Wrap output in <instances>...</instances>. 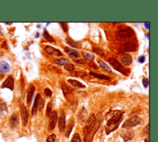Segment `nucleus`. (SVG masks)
I'll return each mask as SVG.
<instances>
[{"label":"nucleus","instance_id":"1","mask_svg":"<svg viewBox=\"0 0 158 142\" xmlns=\"http://www.w3.org/2000/svg\"><path fill=\"white\" fill-rule=\"evenodd\" d=\"M124 112L119 110L110 111L106 114V119L107 120L106 125L117 124H119Z\"/></svg>","mask_w":158,"mask_h":142},{"label":"nucleus","instance_id":"2","mask_svg":"<svg viewBox=\"0 0 158 142\" xmlns=\"http://www.w3.org/2000/svg\"><path fill=\"white\" fill-rule=\"evenodd\" d=\"M141 122H142V119L138 116H133L124 122L122 127L124 129H129L130 127H133L136 126V125L140 124Z\"/></svg>","mask_w":158,"mask_h":142},{"label":"nucleus","instance_id":"3","mask_svg":"<svg viewBox=\"0 0 158 142\" xmlns=\"http://www.w3.org/2000/svg\"><path fill=\"white\" fill-rule=\"evenodd\" d=\"M95 123H96V117H95V114L93 113H91L90 114V117H89L88 122H87V126L85 127V130H84L86 136L90 135L91 134Z\"/></svg>","mask_w":158,"mask_h":142},{"label":"nucleus","instance_id":"4","mask_svg":"<svg viewBox=\"0 0 158 142\" xmlns=\"http://www.w3.org/2000/svg\"><path fill=\"white\" fill-rule=\"evenodd\" d=\"M20 109H21V117H22V124L24 126H26L27 124V122H28L29 115L27 110L26 109V107L22 103L20 104Z\"/></svg>","mask_w":158,"mask_h":142},{"label":"nucleus","instance_id":"5","mask_svg":"<svg viewBox=\"0 0 158 142\" xmlns=\"http://www.w3.org/2000/svg\"><path fill=\"white\" fill-rule=\"evenodd\" d=\"M108 62L109 64L113 67L116 71L120 72L121 73L124 72V68L122 65L115 58H109L108 59Z\"/></svg>","mask_w":158,"mask_h":142},{"label":"nucleus","instance_id":"6","mask_svg":"<svg viewBox=\"0 0 158 142\" xmlns=\"http://www.w3.org/2000/svg\"><path fill=\"white\" fill-rule=\"evenodd\" d=\"M58 120V114L56 111H53L50 114V119L48 125V130H53L56 127Z\"/></svg>","mask_w":158,"mask_h":142},{"label":"nucleus","instance_id":"7","mask_svg":"<svg viewBox=\"0 0 158 142\" xmlns=\"http://www.w3.org/2000/svg\"><path fill=\"white\" fill-rule=\"evenodd\" d=\"M135 135V132L133 130L127 129L126 130L124 131L121 133L120 137L123 138L124 141H129L133 138Z\"/></svg>","mask_w":158,"mask_h":142},{"label":"nucleus","instance_id":"8","mask_svg":"<svg viewBox=\"0 0 158 142\" xmlns=\"http://www.w3.org/2000/svg\"><path fill=\"white\" fill-rule=\"evenodd\" d=\"M14 78L12 75H10L7 78L6 80L3 83L1 88H9L11 91H13L14 90Z\"/></svg>","mask_w":158,"mask_h":142},{"label":"nucleus","instance_id":"9","mask_svg":"<svg viewBox=\"0 0 158 142\" xmlns=\"http://www.w3.org/2000/svg\"><path fill=\"white\" fill-rule=\"evenodd\" d=\"M120 60L124 65H128L132 62V57L129 54L124 53V54L120 55Z\"/></svg>","mask_w":158,"mask_h":142},{"label":"nucleus","instance_id":"10","mask_svg":"<svg viewBox=\"0 0 158 142\" xmlns=\"http://www.w3.org/2000/svg\"><path fill=\"white\" fill-rule=\"evenodd\" d=\"M87 115H88V113H87V109L85 108H82L80 109V111L78 112L77 116V118L78 120H79V122L80 123H83L87 119Z\"/></svg>","mask_w":158,"mask_h":142},{"label":"nucleus","instance_id":"11","mask_svg":"<svg viewBox=\"0 0 158 142\" xmlns=\"http://www.w3.org/2000/svg\"><path fill=\"white\" fill-rule=\"evenodd\" d=\"M44 51H45L48 54L50 55H53V56H62V53L58 50V49H56L53 47L51 46H47L44 48Z\"/></svg>","mask_w":158,"mask_h":142},{"label":"nucleus","instance_id":"12","mask_svg":"<svg viewBox=\"0 0 158 142\" xmlns=\"http://www.w3.org/2000/svg\"><path fill=\"white\" fill-rule=\"evenodd\" d=\"M41 98L40 94H38L36 96L35 98L34 103H33V106L32 107V116H36L37 114V111L38 109V105H39V102Z\"/></svg>","mask_w":158,"mask_h":142},{"label":"nucleus","instance_id":"13","mask_svg":"<svg viewBox=\"0 0 158 142\" xmlns=\"http://www.w3.org/2000/svg\"><path fill=\"white\" fill-rule=\"evenodd\" d=\"M11 71V67L7 62L4 61H0V72L7 74Z\"/></svg>","mask_w":158,"mask_h":142},{"label":"nucleus","instance_id":"14","mask_svg":"<svg viewBox=\"0 0 158 142\" xmlns=\"http://www.w3.org/2000/svg\"><path fill=\"white\" fill-rule=\"evenodd\" d=\"M66 129V119L64 113L61 112L59 120V130L60 132H64Z\"/></svg>","mask_w":158,"mask_h":142},{"label":"nucleus","instance_id":"15","mask_svg":"<svg viewBox=\"0 0 158 142\" xmlns=\"http://www.w3.org/2000/svg\"><path fill=\"white\" fill-rule=\"evenodd\" d=\"M35 91V88L33 85H31L30 88H29L28 92H27V103L29 106H30L31 104L32 98L33 97V94Z\"/></svg>","mask_w":158,"mask_h":142},{"label":"nucleus","instance_id":"16","mask_svg":"<svg viewBox=\"0 0 158 142\" xmlns=\"http://www.w3.org/2000/svg\"><path fill=\"white\" fill-rule=\"evenodd\" d=\"M66 43L69 45L73 47V48L80 49L82 47V44H81L80 42H76V41L72 39L71 38H70L69 36H67L66 39Z\"/></svg>","mask_w":158,"mask_h":142},{"label":"nucleus","instance_id":"17","mask_svg":"<svg viewBox=\"0 0 158 142\" xmlns=\"http://www.w3.org/2000/svg\"><path fill=\"white\" fill-rule=\"evenodd\" d=\"M66 53H67L70 57L72 58H77L79 57V54L77 51L76 50H73V49H71L69 47H65L64 48Z\"/></svg>","mask_w":158,"mask_h":142},{"label":"nucleus","instance_id":"18","mask_svg":"<svg viewBox=\"0 0 158 142\" xmlns=\"http://www.w3.org/2000/svg\"><path fill=\"white\" fill-rule=\"evenodd\" d=\"M67 82L70 84V85H72V86L75 87L79 88H85V86L81 83V82H79V81L76 80H72V79H69L67 80Z\"/></svg>","mask_w":158,"mask_h":142},{"label":"nucleus","instance_id":"19","mask_svg":"<svg viewBox=\"0 0 158 142\" xmlns=\"http://www.w3.org/2000/svg\"><path fill=\"white\" fill-rule=\"evenodd\" d=\"M82 54L83 56V58L86 60H88L89 61L92 62L95 59V55L92 54L91 53L88 51H83Z\"/></svg>","mask_w":158,"mask_h":142},{"label":"nucleus","instance_id":"20","mask_svg":"<svg viewBox=\"0 0 158 142\" xmlns=\"http://www.w3.org/2000/svg\"><path fill=\"white\" fill-rule=\"evenodd\" d=\"M119 124H111V125H108V126H106L105 130H106V133L107 135H109V134L113 132V131L115 130L116 129H117V127H119Z\"/></svg>","mask_w":158,"mask_h":142},{"label":"nucleus","instance_id":"21","mask_svg":"<svg viewBox=\"0 0 158 142\" xmlns=\"http://www.w3.org/2000/svg\"><path fill=\"white\" fill-rule=\"evenodd\" d=\"M19 123V119L16 114H14L10 119V125L11 127H15Z\"/></svg>","mask_w":158,"mask_h":142},{"label":"nucleus","instance_id":"22","mask_svg":"<svg viewBox=\"0 0 158 142\" xmlns=\"http://www.w3.org/2000/svg\"><path fill=\"white\" fill-rule=\"evenodd\" d=\"M98 63L99 65H100V67L103 69H104V71L108 72H111V69L109 65H108L105 62L103 61L102 60H98Z\"/></svg>","mask_w":158,"mask_h":142},{"label":"nucleus","instance_id":"23","mask_svg":"<svg viewBox=\"0 0 158 142\" xmlns=\"http://www.w3.org/2000/svg\"><path fill=\"white\" fill-rule=\"evenodd\" d=\"M72 76H73V77H81V78H83L87 76V74L86 72H84L82 71H77V72H73L71 73Z\"/></svg>","mask_w":158,"mask_h":142},{"label":"nucleus","instance_id":"24","mask_svg":"<svg viewBox=\"0 0 158 142\" xmlns=\"http://www.w3.org/2000/svg\"><path fill=\"white\" fill-rule=\"evenodd\" d=\"M48 69L49 70V71L53 72L55 73H57V74H61L62 73V71H61V69L58 68V67L56 66H54V65H48L47 67Z\"/></svg>","mask_w":158,"mask_h":142},{"label":"nucleus","instance_id":"25","mask_svg":"<svg viewBox=\"0 0 158 142\" xmlns=\"http://www.w3.org/2000/svg\"><path fill=\"white\" fill-rule=\"evenodd\" d=\"M90 74H91V75H93V76H94V77H95L98 78V79H101V80H109L110 79V77H108V76L104 75H102V74H96V73L92 72H90Z\"/></svg>","mask_w":158,"mask_h":142},{"label":"nucleus","instance_id":"26","mask_svg":"<svg viewBox=\"0 0 158 142\" xmlns=\"http://www.w3.org/2000/svg\"><path fill=\"white\" fill-rule=\"evenodd\" d=\"M5 112H7L6 105L3 101H0V115H3Z\"/></svg>","mask_w":158,"mask_h":142},{"label":"nucleus","instance_id":"27","mask_svg":"<svg viewBox=\"0 0 158 142\" xmlns=\"http://www.w3.org/2000/svg\"><path fill=\"white\" fill-rule=\"evenodd\" d=\"M43 35L44 37L45 38V39H47V40L48 41V42H50L51 43H54V39H53V38H52L51 36L50 35V34H49L48 32L47 31V30H46L45 29H44L43 34Z\"/></svg>","mask_w":158,"mask_h":142},{"label":"nucleus","instance_id":"28","mask_svg":"<svg viewBox=\"0 0 158 142\" xmlns=\"http://www.w3.org/2000/svg\"><path fill=\"white\" fill-rule=\"evenodd\" d=\"M68 62H69V61L67 60V59H65V58H61V59H56V61H54V63L60 65L66 64Z\"/></svg>","mask_w":158,"mask_h":142},{"label":"nucleus","instance_id":"29","mask_svg":"<svg viewBox=\"0 0 158 142\" xmlns=\"http://www.w3.org/2000/svg\"><path fill=\"white\" fill-rule=\"evenodd\" d=\"M71 142H82V139H81L80 136L79 134L76 133L73 135L72 138Z\"/></svg>","mask_w":158,"mask_h":142},{"label":"nucleus","instance_id":"30","mask_svg":"<svg viewBox=\"0 0 158 142\" xmlns=\"http://www.w3.org/2000/svg\"><path fill=\"white\" fill-rule=\"evenodd\" d=\"M64 69L66 70L67 71L69 72H73L75 70V66L72 64H66L64 65Z\"/></svg>","mask_w":158,"mask_h":142},{"label":"nucleus","instance_id":"31","mask_svg":"<svg viewBox=\"0 0 158 142\" xmlns=\"http://www.w3.org/2000/svg\"><path fill=\"white\" fill-rule=\"evenodd\" d=\"M52 106H53V105H52V102L51 101L50 103H48L47 105V116L50 117L51 113L52 112Z\"/></svg>","mask_w":158,"mask_h":142},{"label":"nucleus","instance_id":"32","mask_svg":"<svg viewBox=\"0 0 158 142\" xmlns=\"http://www.w3.org/2000/svg\"><path fill=\"white\" fill-rule=\"evenodd\" d=\"M56 139H57V138H56V135L53 134L48 137V138L47 139V142H56Z\"/></svg>","mask_w":158,"mask_h":142},{"label":"nucleus","instance_id":"33","mask_svg":"<svg viewBox=\"0 0 158 142\" xmlns=\"http://www.w3.org/2000/svg\"><path fill=\"white\" fill-rule=\"evenodd\" d=\"M93 51H94L96 54H99L101 56H104V53L102 50H101L100 48H93Z\"/></svg>","mask_w":158,"mask_h":142},{"label":"nucleus","instance_id":"34","mask_svg":"<svg viewBox=\"0 0 158 142\" xmlns=\"http://www.w3.org/2000/svg\"><path fill=\"white\" fill-rule=\"evenodd\" d=\"M44 93L46 97L51 98L52 97V91L50 88H45L44 90Z\"/></svg>","mask_w":158,"mask_h":142},{"label":"nucleus","instance_id":"35","mask_svg":"<svg viewBox=\"0 0 158 142\" xmlns=\"http://www.w3.org/2000/svg\"><path fill=\"white\" fill-rule=\"evenodd\" d=\"M142 82H143V86L145 87V88L148 87V84H149V80L148 79H146V78H143V79Z\"/></svg>","mask_w":158,"mask_h":142},{"label":"nucleus","instance_id":"36","mask_svg":"<svg viewBox=\"0 0 158 142\" xmlns=\"http://www.w3.org/2000/svg\"><path fill=\"white\" fill-rule=\"evenodd\" d=\"M88 65H89V66H90L91 67V68H93V69H96V70H97L98 69V66L95 63V62H90V63L88 64Z\"/></svg>","mask_w":158,"mask_h":142},{"label":"nucleus","instance_id":"37","mask_svg":"<svg viewBox=\"0 0 158 142\" xmlns=\"http://www.w3.org/2000/svg\"><path fill=\"white\" fill-rule=\"evenodd\" d=\"M60 24L61 25V26H62V29H63V30H64V31L65 32H67V30H68V27H67L66 23H61V22Z\"/></svg>","mask_w":158,"mask_h":142},{"label":"nucleus","instance_id":"38","mask_svg":"<svg viewBox=\"0 0 158 142\" xmlns=\"http://www.w3.org/2000/svg\"><path fill=\"white\" fill-rule=\"evenodd\" d=\"M44 106V102L43 101L42 98H41L40 101L39 102V105H38V108H39L40 110H41L43 109V108Z\"/></svg>","mask_w":158,"mask_h":142},{"label":"nucleus","instance_id":"39","mask_svg":"<svg viewBox=\"0 0 158 142\" xmlns=\"http://www.w3.org/2000/svg\"><path fill=\"white\" fill-rule=\"evenodd\" d=\"M75 61L77 63L80 64H86V61L83 60V59H76V60H75Z\"/></svg>","mask_w":158,"mask_h":142},{"label":"nucleus","instance_id":"40","mask_svg":"<svg viewBox=\"0 0 158 142\" xmlns=\"http://www.w3.org/2000/svg\"><path fill=\"white\" fill-rule=\"evenodd\" d=\"M138 61L140 63H143V62L145 61V57L143 56H140L138 59Z\"/></svg>","mask_w":158,"mask_h":142},{"label":"nucleus","instance_id":"41","mask_svg":"<svg viewBox=\"0 0 158 142\" xmlns=\"http://www.w3.org/2000/svg\"><path fill=\"white\" fill-rule=\"evenodd\" d=\"M144 25L146 27V29L148 30H150V22H145L144 23Z\"/></svg>","mask_w":158,"mask_h":142},{"label":"nucleus","instance_id":"42","mask_svg":"<svg viewBox=\"0 0 158 142\" xmlns=\"http://www.w3.org/2000/svg\"><path fill=\"white\" fill-rule=\"evenodd\" d=\"M1 48H5V49L7 48V43H6V42H4L2 43V44H1Z\"/></svg>","mask_w":158,"mask_h":142},{"label":"nucleus","instance_id":"43","mask_svg":"<svg viewBox=\"0 0 158 142\" xmlns=\"http://www.w3.org/2000/svg\"><path fill=\"white\" fill-rule=\"evenodd\" d=\"M21 90H23V89H24V80L22 79H21Z\"/></svg>","mask_w":158,"mask_h":142},{"label":"nucleus","instance_id":"44","mask_svg":"<svg viewBox=\"0 0 158 142\" xmlns=\"http://www.w3.org/2000/svg\"><path fill=\"white\" fill-rule=\"evenodd\" d=\"M145 130V132L147 134H149V124L146 127V128L145 129V130Z\"/></svg>","mask_w":158,"mask_h":142},{"label":"nucleus","instance_id":"45","mask_svg":"<svg viewBox=\"0 0 158 142\" xmlns=\"http://www.w3.org/2000/svg\"><path fill=\"white\" fill-rule=\"evenodd\" d=\"M145 142H149V137L145 139Z\"/></svg>","mask_w":158,"mask_h":142},{"label":"nucleus","instance_id":"46","mask_svg":"<svg viewBox=\"0 0 158 142\" xmlns=\"http://www.w3.org/2000/svg\"><path fill=\"white\" fill-rule=\"evenodd\" d=\"M6 24H10V25H11V24H12V23H6Z\"/></svg>","mask_w":158,"mask_h":142},{"label":"nucleus","instance_id":"47","mask_svg":"<svg viewBox=\"0 0 158 142\" xmlns=\"http://www.w3.org/2000/svg\"><path fill=\"white\" fill-rule=\"evenodd\" d=\"M0 33H1V29H0Z\"/></svg>","mask_w":158,"mask_h":142},{"label":"nucleus","instance_id":"48","mask_svg":"<svg viewBox=\"0 0 158 142\" xmlns=\"http://www.w3.org/2000/svg\"><path fill=\"white\" fill-rule=\"evenodd\" d=\"M0 78H1V77H0Z\"/></svg>","mask_w":158,"mask_h":142}]
</instances>
